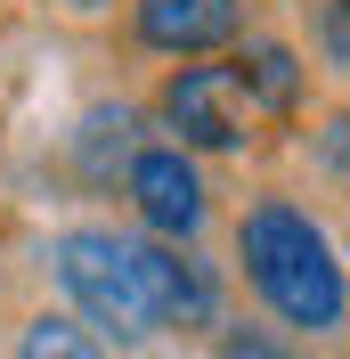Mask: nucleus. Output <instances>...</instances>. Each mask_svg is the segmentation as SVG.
Instances as JSON below:
<instances>
[{
	"label": "nucleus",
	"instance_id": "1",
	"mask_svg": "<svg viewBox=\"0 0 350 359\" xmlns=\"http://www.w3.org/2000/svg\"><path fill=\"white\" fill-rule=\"evenodd\" d=\"M237 269L277 335H342L350 327V269L326 221L293 196H253L237 212Z\"/></svg>",
	"mask_w": 350,
	"mask_h": 359
},
{
	"label": "nucleus",
	"instance_id": "2",
	"mask_svg": "<svg viewBox=\"0 0 350 359\" xmlns=\"http://www.w3.org/2000/svg\"><path fill=\"white\" fill-rule=\"evenodd\" d=\"M49 278L66 294V311L82 318L98 343H147L163 318H155V294H147V269H139V237L106 221H74L49 237Z\"/></svg>",
	"mask_w": 350,
	"mask_h": 359
},
{
	"label": "nucleus",
	"instance_id": "3",
	"mask_svg": "<svg viewBox=\"0 0 350 359\" xmlns=\"http://www.w3.org/2000/svg\"><path fill=\"white\" fill-rule=\"evenodd\" d=\"M155 114L172 131L179 156H244L253 147V107H244L228 57H196V66H172L155 90Z\"/></svg>",
	"mask_w": 350,
	"mask_h": 359
},
{
	"label": "nucleus",
	"instance_id": "4",
	"mask_svg": "<svg viewBox=\"0 0 350 359\" xmlns=\"http://www.w3.org/2000/svg\"><path fill=\"white\" fill-rule=\"evenodd\" d=\"M122 196L139 212V237H155V245H196L204 221H212L204 163L179 156L172 139H139V156L122 163Z\"/></svg>",
	"mask_w": 350,
	"mask_h": 359
},
{
	"label": "nucleus",
	"instance_id": "5",
	"mask_svg": "<svg viewBox=\"0 0 350 359\" xmlns=\"http://www.w3.org/2000/svg\"><path fill=\"white\" fill-rule=\"evenodd\" d=\"M131 41L172 66L220 57L244 41V0H131Z\"/></svg>",
	"mask_w": 350,
	"mask_h": 359
},
{
	"label": "nucleus",
	"instance_id": "6",
	"mask_svg": "<svg viewBox=\"0 0 350 359\" xmlns=\"http://www.w3.org/2000/svg\"><path fill=\"white\" fill-rule=\"evenodd\" d=\"M139 269H147V294H155V318L163 327H220V269L196 245L139 237Z\"/></svg>",
	"mask_w": 350,
	"mask_h": 359
},
{
	"label": "nucleus",
	"instance_id": "7",
	"mask_svg": "<svg viewBox=\"0 0 350 359\" xmlns=\"http://www.w3.org/2000/svg\"><path fill=\"white\" fill-rule=\"evenodd\" d=\"M228 74H237L244 107H253V114H277V123H293V114H302V98H309L302 49L277 41V33H244V41L228 49Z\"/></svg>",
	"mask_w": 350,
	"mask_h": 359
},
{
	"label": "nucleus",
	"instance_id": "8",
	"mask_svg": "<svg viewBox=\"0 0 350 359\" xmlns=\"http://www.w3.org/2000/svg\"><path fill=\"white\" fill-rule=\"evenodd\" d=\"M131 156H139V114L131 107H90L82 123H74V172H82L90 188H106Z\"/></svg>",
	"mask_w": 350,
	"mask_h": 359
},
{
	"label": "nucleus",
	"instance_id": "9",
	"mask_svg": "<svg viewBox=\"0 0 350 359\" xmlns=\"http://www.w3.org/2000/svg\"><path fill=\"white\" fill-rule=\"evenodd\" d=\"M17 359H106V343L90 335L74 311H33L17 327Z\"/></svg>",
	"mask_w": 350,
	"mask_h": 359
},
{
	"label": "nucleus",
	"instance_id": "10",
	"mask_svg": "<svg viewBox=\"0 0 350 359\" xmlns=\"http://www.w3.org/2000/svg\"><path fill=\"white\" fill-rule=\"evenodd\" d=\"M220 359H293V343L261 318H220Z\"/></svg>",
	"mask_w": 350,
	"mask_h": 359
},
{
	"label": "nucleus",
	"instance_id": "11",
	"mask_svg": "<svg viewBox=\"0 0 350 359\" xmlns=\"http://www.w3.org/2000/svg\"><path fill=\"white\" fill-rule=\"evenodd\" d=\"M309 41H318V57L350 82V0H318V8H309Z\"/></svg>",
	"mask_w": 350,
	"mask_h": 359
},
{
	"label": "nucleus",
	"instance_id": "12",
	"mask_svg": "<svg viewBox=\"0 0 350 359\" xmlns=\"http://www.w3.org/2000/svg\"><path fill=\"white\" fill-rule=\"evenodd\" d=\"M309 156H318V172H334V180H350V107L334 114L326 131L309 139Z\"/></svg>",
	"mask_w": 350,
	"mask_h": 359
},
{
	"label": "nucleus",
	"instance_id": "13",
	"mask_svg": "<svg viewBox=\"0 0 350 359\" xmlns=\"http://www.w3.org/2000/svg\"><path fill=\"white\" fill-rule=\"evenodd\" d=\"M66 17H98V8H114V0H57Z\"/></svg>",
	"mask_w": 350,
	"mask_h": 359
}]
</instances>
